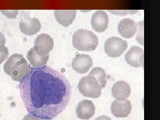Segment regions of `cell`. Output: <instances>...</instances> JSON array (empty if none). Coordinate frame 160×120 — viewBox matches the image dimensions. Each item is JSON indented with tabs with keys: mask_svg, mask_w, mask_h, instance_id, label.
<instances>
[{
	"mask_svg": "<svg viewBox=\"0 0 160 120\" xmlns=\"http://www.w3.org/2000/svg\"><path fill=\"white\" fill-rule=\"evenodd\" d=\"M21 96L27 112L42 119L51 120L68 105L71 88L66 77L45 65L31 68L19 84Z\"/></svg>",
	"mask_w": 160,
	"mask_h": 120,
	"instance_id": "1",
	"label": "cell"
},
{
	"mask_svg": "<svg viewBox=\"0 0 160 120\" xmlns=\"http://www.w3.org/2000/svg\"><path fill=\"white\" fill-rule=\"evenodd\" d=\"M31 67L23 56L14 54L8 59L3 66L5 73L12 80L19 82L30 71Z\"/></svg>",
	"mask_w": 160,
	"mask_h": 120,
	"instance_id": "2",
	"label": "cell"
},
{
	"mask_svg": "<svg viewBox=\"0 0 160 120\" xmlns=\"http://www.w3.org/2000/svg\"><path fill=\"white\" fill-rule=\"evenodd\" d=\"M97 36L92 31L80 29L76 31L72 37L74 47L79 51H89L95 50L98 45Z\"/></svg>",
	"mask_w": 160,
	"mask_h": 120,
	"instance_id": "3",
	"label": "cell"
},
{
	"mask_svg": "<svg viewBox=\"0 0 160 120\" xmlns=\"http://www.w3.org/2000/svg\"><path fill=\"white\" fill-rule=\"evenodd\" d=\"M78 88L83 96L92 98H98L101 95L102 88L98 81L94 76L88 75L79 81Z\"/></svg>",
	"mask_w": 160,
	"mask_h": 120,
	"instance_id": "4",
	"label": "cell"
},
{
	"mask_svg": "<svg viewBox=\"0 0 160 120\" xmlns=\"http://www.w3.org/2000/svg\"><path fill=\"white\" fill-rule=\"evenodd\" d=\"M126 41L118 37H112L105 42L104 49L109 57L116 58L120 56L128 48Z\"/></svg>",
	"mask_w": 160,
	"mask_h": 120,
	"instance_id": "5",
	"label": "cell"
},
{
	"mask_svg": "<svg viewBox=\"0 0 160 120\" xmlns=\"http://www.w3.org/2000/svg\"><path fill=\"white\" fill-rule=\"evenodd\" d=\"M53 45L52 38L48 34L42 33L35 39L33 48L37 53L43 56L48 54L52 50Z\"/></svg>",
	"mask_w": 160,
	"mask_h": 120,
	"instance_id": "6",
	"label": "cell"
},
{
	"mask_svg": "<svg viewBox=\"0 0 160 120\" xmlns=\"http://www.w3.org/2000/svg\"><path fill=\"white\" fill-rule=\"evenodd\" d=\"M124 57L127 63L132 67L138 68L143 66L144 51L139 47H132L126 53Z\"/></svg>",
	"mask_w": 160,
	"mask_h": 120,
	"instance_id": "7",
	"label": "cell"
},
{
	"mask_svg": "<svg viewBox=\"0 0 160 120\" xmlns=\"http://www.w3.org/2000/svg\"><path fill=\"white\" fill-rule=\"evenodd\" d=\"M92 58L88 55L78 54L73 59L72 66L73 70L80 74L87 72L92 65Z\"/></svg>",
	"mask_w": 160,
	"mask_h": 120,
	"instance_id": "8",
	"label": "cell"
},
{
	"mask_svg": "<svg viewBox=\"0 0 160 120\" xmlns=\"http://www.w3.org/2000/svg\"><path fill=\"white\" fill-rule=\"evenodd\" d=\"M132 105L129 100H115L112 102L111 111L113 116L117 118H126L130 113Z\"/></svg>",
	"mask_w": 160,
	"mask_h": 120,
	"instance_id": "9",
	"label": "cell"
},
{
	"mask_svg": "<svg viewBox=\"0 0 160 120\" xmlns=\"http://www.w3.org/2000/svg\"><path fill=\"white\" fill-rule=\"evenodd\" d=\"M19 27L21 31L23 34L32 35L37 34L40 31L41 25L38 19L27 17L20 21Z\"/></svg>",
	"mask_w": 160,
	"mask_h": 120,
	"instance_id": "10",
	"label": "cell"
},
{
	"mask_svg": "<svg viewBox=\"0 0 160 120\" xmlns=\"http://www.w3.org/2000/svg\"><path fill=\"white\" fill-rule=\"evenodd\" d=\"M95 107L92 101L83 100L78 104L76 110L77 117L80 119L88 120L95 114Z\"/></svg>",
	"mask_w": 160,
	"mask_h": 120,
	"instance_id": "11",
	"label": "cell"
},
{
	"mask_svg": "<svg viewBox=\"0 0 160 120\" xmlns=\"http://www.w3.org/2000/svg\"><path fill=\"white\" fill-rule=\"evenodd\" d=\"M91 22L92 27L95 31L98 32H104L108 27V15L104 11H97L92 15Z\"/></svg>",
	"mask_w": 160,
	"mask_h": 120,
	"instance_id": "12",
	"label": "cell"
},
{
	"mask_svg": "<svg viewBox=\"0 0 160 120\" xmlns=\"http://www.w3.org/2000/svg\"><path fill=\"white\" fill-rule=\"evenodd\" d=\"M111 93L113 97L117 100H125L130 95V87L126 82L118 81L113 85L111 89Z\"/></svg>",
	"mask_w": 160,
	"mask_h": 120,
	"instance_id": "13",
	"label": "cell"
},
{
	"mask_svg": "<svg viewBox=\"0 0 160 120\" xmlns=\"http://www.w3.org/2000/svg\"><path fill=\"white\" fill-rule=\"evenodd\" d=\"M118 32L122 37L129 38L132 37L137 31V25L132 20L125 18L121 20L118 24Z\"/></svg>",
	"mask_w": 160,
	"mask_h": 120,
	"instance_id": "14",
	"label": "cell"
},
{
	"mask_svg": "<svg viewBox=\"0 0 160 120\" xmlns=\"http://www.w3.org/2000/svg\"><path fill=\"white\" fill-rule=\"evenodd\" d=\"M76 12V10H55L54 14L56 20L60 24L67 27L73 22Z\"/></svg>",
	"mask_w": 160,
	"mask_h": 120,
	"instance_id": "15",
	"label": "cell"
},
{
	"mask_svg": "<svg viewBox=\"0 0 160 120\" xmlns=\"http://www.w3.org/2000/svg\"><path fill=\"white\" fill-rule=\"evenodd\" d=\"M49 56V54L41 55L37 53L32 48L28 51L27 57L32 67L38 68L44 66L47 64Z\"/></svg>",
	"mask_w": 160,
	"mask_h": 120,
	"instance_id": "16",
	"label": "cell"
},
{
	"mask_svg": "<svg viewBox=\"0 0 160 120\" xmlns=\"http://www.w3.org/2000/svg\"><path fill=\"white\" fill-rule=\"evenodd\" d=\"M89 75L95 77L98 81L102 88L107 84L106 74L104 70L100 67H95L92 68Z\"/></svg>",
	"mask_w": 160,
	"mask_h": 120,
	"instance_id": "17",
	"label": "cell"
},
{
	"mask_svg": "<svg viewBox=\"0 0 160 120\" xmlns=\"http://www.w3.org/2000/svg\"><path fill=\"white\" fill-rule=\"evenodd\" d=\"M8 54V48L5 45H0V64L7 59Z\"/></svg>",
	"mask_w": 160,
	"mask_h": 120,
	"instance_id": "18",
	"label": "cell"
},
{
	"mask_svg": "<svg viewBox=\"0 0 160 120\" xmlns=\"http://www.w3.org/2000/svg\"><path fill=\"white\" fill-rule=\"evenodd\" d=\"M22 120H48L41 119L40 118L35 117L30 114H27L24 117Z\"/></svg>",
	"mask_w": 160,
	"mask_h": 120,
	"instance_id": "19",
	"label": "cell"
},
{
	"mask_svg": "<svg viewBox=\"0 0 160 120\" xmlns=\"http://www.w3.org/2000/svg\"><path fill=\"white\" fill-rule=\"evenodd\" d=\"M6 40L3 34L0 32V45H5Z\"/></svg>",
	"mask_w": 160,
	"mask_h": 120,
	"instance_id": "20",
	"label": "cell"
},
{
	"mask_svg": "<svg viewBox=\"0 0 160 120\" xmlns=\"http://www.w3.org/2000/svg\"><path fill=\"white\" fill-rule=\"evenodd\" d=\"M95 120H112V119L108 117L103 115L97 117Z\"/></svg>",
	"mask_w": 160,
	"mask_h": 120,
	"instance_id": "21",
	"label": "cell"
}]
</instances>
